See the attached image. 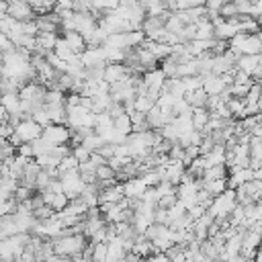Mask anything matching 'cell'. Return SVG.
<instances>
[{"label": "cell", "mask_w": 262, "mask_h": 262, "mask_svg": "<svg viewBox=\"0 0 262 262\" xmlns=\"http://www.w3.org/2000/svg\"><path fill=\"white\" fill-rule=\"evenodd\" d=\"M227 47L237 55H256L262 49V41L258 33H235L227 41Z\"/></svg>", "instance_id": "obj_1"}, {"label": "cell", "mask_w": 262, "mask_h": 262, "mask_svg": "<svg viewBox=\"0 0 262 262\" xmlns=\"http://www.w3.org/2000/svg\"><path fill=\"white\" fill-rule=\"evenodd\" d=\"M51 244H53V254H55V256L74 258V256L82 254V250L86 248V235H84V233L59 235V237L51 239Z\"/></svg>", "instance_id": "obj_2"}, {"label": "cell", "mask_w": 262, "mask_h": 262, "mask_svg": "<svg viewBox=\"0 0 262 262\" xmlns=\"http://www.w3.org/2000/svg\"><path fill=\"white\" fill-rule=\"evenodd\" d=\"M41 137H43L49 145H61V143H68V139H70V129H68L66 125H59V123H49V125L43 127Z\"/></svg>", "instance_id": "obj_3"}, {"label": "cell", "mask_w": 262, "mask_h": 262, "mask_svg": "<svg viewBox=\"0 0 262 262\" xmlns=\"http://www.w3.org/2000/svg\"><path fill=\"white\" fill-rule=\"evenodd\" d=\"M41 131H43V127H41L39 123H35L31 117H29V119H20L18 125L14 127V135L20 139V143L33 141V139L41 137Z\"/></svg>", "instance_id": "obj_4"}, {"label": "cell", "mask_w": 262, "mask_h": 262, "mask_svg": "<svg viewBox=\"0 0 262 262\" xmlns=\"http://www.w3.org/2000/svg\"><path fill=\"white\" fill-rule=\"evenodd\" d=\"M127 74H129V70H127V66L121 63V61H111V63H106V66L102 68V80H104L106 84L119 82V80H123Z\"/></svg>", "instance_id": "obj_5"}, {"label": "cell", "mask_w": 262, "mask_h": 262, "mask_svg": "<svg viewBox=\"0 0 262 262\" xmlns=\"http://www.w3.org/2000/svg\"><path fill=\"white\" fill-rule=\"evenodd\" d=\"M121 186H123V196H127V199H141L143 190L147 188L145 182H143L139 176H131V178H127Z\"/></svg>", "instance_id": "obj_6"}, {"label": "cell", "mask_w": 262, "mask_h": 262, "mask_svg": "<svg viewBox=\"0 0 262 262\" xmlns=\"http://www.w3.org/2000/svg\"><path fill=\"white\" fill-rule=\"evenodd\" d=\"M201 88L205 90L207 96H213V94H221L227 86H225V82L221 80V76H217V74H205Z\"/></svg>", "instance_id": "obj_7"}, {"label": "cell", "mask_w": 262, "mask_h": 262, "mask_svg": "<svg viewBox=\"0 0 262 262\" xmlns=\"http://www.w3.org/2000/svg\"><path fill=\"white\" fill-rule=\"evenodd\" d=\"M258 66H260V53H256V55H237L233 68L235 70H242V72H246L250 76Z\"/></svg>", "instance_id": "obj_8"}, {"label": "cell", "mask_w": 262, "mask_h": 262, "mask_svg": "<svg viewBox=\"0 0 262 262\" xmlns=\"http://www.w3.org/2000/svg\"><path fill=\"white\" fill-rule=\"evenodd\" d=\"M61 39L68 43V47H70L74 53H82V51L86 49V41H84V37H82L80 33H76V31H66V35H63Z\"/></svg>", "instance_id": "obj_9"}, {"label": "cell", "mask_w": 262, "mask_h": 262, "mask_svg": "<svg viewBox=\"0 0 262 262\" xmlns=\"http://www.w3.org/2000/svg\"><path fill=\"white\" fill-rule=\"evenodd\" d=\"M207 121H209V111H207L205 106H194V108H190V123H192V129L201 131Z\"/></svg>", "instance_id": "obj_10"}, {"label": "cell", "mask_w": 262, "mask_h": 262, "mask_svg": "<svg viewBox=\"0 0 262 262\" xmlns=\"http://www.w3.org/2000/svg\"><path fill=\"white\" fill-rule=\"evenodd\" d=\"M0 106L10 115L18 113V92H2L0 94Z\"/></svg>", "instance_id": "obj_11"}, {"label": "cell", "mask_w": 262, "mask_h": 262, "mask_svg": "<svg viewBox=\"0 0 262 262\" xmlns=\"http://www.w3.org/2000/svg\"><path fill=\"white\" fill-rule=\"evenodd\" d=\"M184 100L188 102L190 108H194V106H205V102H207V94H205L203 88H196V90L186 92V94H184Z\"/></svg>", "instance_id": "obj_12"}, {"label": "cell", "mask_w": 262, "mask_h": 262, "mask_svg": "<svg viewBox=\"0 0 262 262\" xmlns=\"http://www.w3.org/2000/svg\"><path fill=\"white\" fill-rule=\"evenodd\" d=\"M80 145H84L88 151H98L102 145H104V141H102V137L98 135V133H94V131H90L88 135H84L82 137V141H80Z\"/></svg>", "instance_id": "obj_13"}, {"label": "cell", "mask_w": 262, "mask_h": 262, "mask_svg": "<svg viewBox=\"0 0 262 262\" xmlns=\"http://www.w3.org/2000/svg\"><path fill=\"white\" fill-rule=\"evenodd\" d=\"M154 104H156V98H151L149 94H137L133 100V111H139L145 115Z\"/></svg>", "instance_id": "obj_14"}, {"label": "cell", "mask_w": 262, "mask_h": 262, "mask_svg": "<svg viewBox=\"0 0 262 262\" xmlns=\"http://www.w3.org/2000/svg\"><path fill=\"white\" fill-rule=\"evenodd\" d=\"M227 176V168L225 164H217V166H211V168H205L203 170V180H217V178H225Z\"/></svg>", "instance_id": "obj_15"}, {"label": "cell", "mask_w": 262, "mask_h": 262, "mask_svg": "<svg viewBox=\"0 0 262 262\" xmlns=\"http://www.w3.org/2000/svg\"><path fill=\"white\" fill-rule=\"evenodd\" d=\"M51 51H53L61 61H68V59L74 55V51L68 47V43H66L61 37H57V41H55V45H53V49H51Z\"/></svg>", "instance_id": "obj_16"}, {"label": "cell", "mask_w": 262, "mask_h": 262, "mask_svg": "<svg viewBox=\"0 0 262 262\" xmlns=\"http://www.w3.org/2000/svg\"><path fill=\"white\" fill-rule=\"evenodd\" d=\"M113 127H115L117 131H121L123 135H129V133H131V119H129V115L123 113V115L115 117V119H113Z\"/></svg>", "instance_id": "obj_17"}, {"label": "cell", "mask_w": 262, "mask_h": 262, "mask_svg": "<svg viewBox=\"0 0 262 262\" xmlns=\"http://www.w3.org/2000/svg\"><path fill=\"white\" fill-rule=\"evenodd\" d=\"M70 151H72V156L78 160V164L88 162V158H90V154H92V151H88V149H86L84 145H80V143H78V145H72V149H70Z\"/></svg>", "instance_id": "obj_18"}, {"label": "cell", "mask_w": 262, "mask_h": 262, "mask_svg": "<svg viewBox=\"0 0 262 262\" xmlns=\"http://www.w3.org/2000/svg\"><path fill=\"white\" fill-rule=\"evenodd\" d=\"M53 213H55V211H53L51 207H47V205H41V207L33 209V217H35V219H49Z\"/></svg>", "instance_id": "obj_19"}, {"label": "cell", "mask_w": 262, "mask_h": 262, "mask_svg": "<svg viewBox=\"0 0 262 262\" xmlns=\"http://www.w3.org/2000/svg\"><path fill=\"white\" fill-rule=\"evenodd\" d=\"M205 0H178L176 10H186V8H194V6H203Z\"/></svg>", "instance_id": "obj_20"}, {"label": "cell", "mask_w": 262, "mask_h": 262, "mask_svg": "<svg viewBox=\"0 0 262 262\" xmlns=\"http://www.w3.org/2000/svg\"><path fill=\"white\" fill-rule=\"evenodd\" d=\"M14 154H18V156H23V158H33V149H31V143H29V141H25V143L16 145V151H14Z\"/></svg>", "instance_id": "obj_21"}, {"label": "cell", "mask_w": 262, "mask_h": 262, "mask_svg": "<svg viewBox=\"0 0 262 262\" xmlns=\"http://www.w3.org/2000/svg\"><path fill=\"white\" fill-rule=\"evenodd\" d=\"M10 49H14V45L10 43V39H8L4 33H0V53H6V51H10Z\"/></svg>", "instance_id": "obj_22"}, {"label": "cell", "mask_w": 262, "mask_h": 262, "mask_svg": "<svg viewBox=\"0 0 262 262\" xmlns=\"http://www.w3.org/2000/svg\"><path fill=\"white\" fill-rule=\"evenodd\" d=\"M147 262H170V258L164 252H156V254L147 256Z\"/></svg>", "instance_id": "obj_23"}, {"label": "cell", "mask_w": 262, "mask_h": 262, "mask_svg": "<svg viewBox=\"0 0 262 262\" xmlns=\"http://www.w3.org/2000/svg\"><path fill=\"white\" fill-rule=\"evenodd\" d=\"M88 4H90V8H92L94 14L100 12V10H104V0H88Z\"/></svg>", "instance_id": "obj_24"}, {"label": "cell", "mask_w": 262, "mask_h": 262, "mask_svg": "<svg viewBox=\"0 0 262 262\" xmlns=\"http://www.w3.org/2000/svg\"><path fill=\"white\" fill-rule=\"evenodd\" d=\"M6 6H8V2L6 0H0V18L6 16Z\"/></svg>", "instance_id": "obj_25"}, {"label": "cell", "mask_w": 262, "mask_h": 262, "mask_svg": "<svg viewBox=\"0 0 262 262\" xmlns=\"http://www.w3.org/2000/svg\"><path fill=\"white\" fill-rule=\"evenodd\" d=\"M170 262H186V258H184V252H180V254H176L174 258H170Z\"/></svg>", "instance_id": "obj_26"}, {"label": "cell", "mask_w": 262, "mask_h": 262, "mask_svg": "<svg viewBox=\"0 0 262 262\" xmlns=\"http://www.w3.org/2000/svg\"><path fill=\"white\" fill-rule=\"evenodd\" d=\"M6 115H8V113H6V111L0 106V125H2V123H6Z\"/></svg>", "instance_id": "obj_27"}]
</instances>
